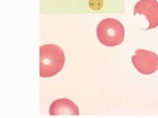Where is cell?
Segmentation results:
<instances>
[{
    "instance_id": "6da1fadb",
    "label": "cell",
    "mask_w": 158,
    "mask_h": 118,
    "mask_svg": "<svg viewBox=\"0 0 158 118\" xmlns=\"http://www.w3.org/2000/svg\"><path fill=\"white\" fill-rule=\"evenodd\" d=\"M65 63L64 52L56 44H44L40 47V76L49 78L61 71Z\"/></svg>"
},
{
    "instance_id": "7a4b0ae2",
    "label": "cell",
    "mask_w": 158,
    "mask_h": 118,
    "mask_svg": "<svg viewBox=\"0 0 158 118\" xmlns=\"http://www.w3.org/2000/svg\"><path fill=\"white\" fill-rule=\"evenodd\" d=\"M98 41L109 47L117 46L125 39V28L117 19L107 18L98 24L96 30Z\"/></svg>"
},
{
    "instance_id": "3957f363",
    "label": "cell",
    "mask_w": 158,
    "mask_h": 118,
    "mask_svg": "<svg viewBox=\"0 0 158 118\" xmlns=\"http://www.w3.org/2000/svg\"><path fill=\"white\" fill-rule=\"evenodd\" d=\"M132 65L143 75H150L158 70V55L153 51L137 49L131 57Z\"/></svg>"
},
{
    "instance_id": "277c9868",
    "label": "cell",
    "mask_w": 158,
    "mask_h": 118,
    "mask_svg": "<svg viewBox=\"0 0 158 118\" xmlns=\"http://www.w3.org/2000/svg\"><path fill=\"white\" fill-rule=\"evenodd\" d=\"M133 14L145 16L148 21L146 30L158 27V1L157 0H139L133 8Z\"/></svg>"
},
{
    "instance_id": "5b68a950",
    "label": "cell",
    "mask_w": 158,
    "mask_h": 118,
    "mask_svg": "<svg viewBox=\"0 0 158 118\" xmlns=\"http://www.w3.org/2000/svg\"><path fill=\"white\" fill-rule=\"evenodd\" d=\"M51 115H79L77 105L68 98H58L49 106Z\"/></svg>"
},
{
    "instance_id": "8992f818",
    "label": "cell",
    "mask_w": 158,
    "mask_h": 118,
    "mask_svg": "<svg viewBox=\"0 0 158 118\" xmlns=\"http://www.w3.org/2000/svg\"><path fill=\"white\" fill-rule=\"evenodd\" d=\"M92 1H94V0H92ZM95 2V4L94 5H92V6H90L92 9H100L101 8V6H102V4H103V1L102 0H98V1H94Z\"/></svg>"
}]
</instances>
